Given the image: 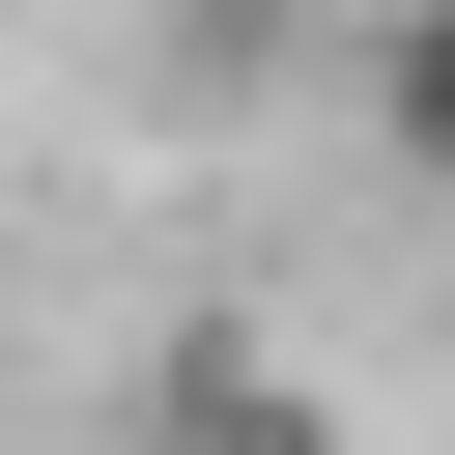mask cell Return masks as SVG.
<instances>
[{
    "instance_id": "1",
    "label": "cell",
    "mask_w": 455,
    "mask_h": 455,
    "mask_svg": "<svg viewBox=\"0 0 455 455\" xmlns=\"http://www.w3.org/2000/svg\"><path fill=\"white\" fill-rule=\"evenodd\" d=\"M142 427H171V455H313L284 341H171V370H142Z\"/></svg>"
},
{
    "instance_id": "2",
    "label": "cell",
    "mask_w": 455,
    "mask_h": 455,
    "mask_svg": "<svg viewBox=\"0 0 455 455\" xmlns=\"http://www.w3.org/2000/svg\"><path fill=\"white\" fill-rule=\"evenodd\" d=\"M370 142L455 199V0H398V28H370Z\"/></svg>"
}]
</instances>
